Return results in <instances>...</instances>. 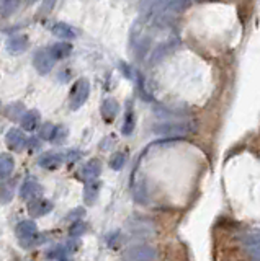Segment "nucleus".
<instances>
[{
    "label": "nucleus",
    "mask_w": 260,
    "mask_h": 261,
    "mask_svg": "<svg viewBox=\"0 0 260 261\" xmlns=\"http://www.w3.org/2000/svg\"><path fill=\"white\" fill-rule=\"evenodd\" d=\"M157 258V250L151 245H133L121 253L123 261H154Z\"/></svg>",
    "instance_id": "f257e3e1"
},
{
    "label": "nucleus",
    "mask_w": 260,
    "mask_h": 261,
    "mask_svg": "<svg viewBox=\"0 0 260 261\" xmlns=\"http://www.w3.org/2000/svg\"><path fill=\"white\" fill-rule=\"evenodd\" d=\"M88 93H90V83H88V80L79 79L77 82L72 85V90H70V95H69L70 110H79V108L87 101Z\"/></svg>",
    "instance_id": "f03ea898"
},
{
    "label": "nucleus",
    "mask_w": 260,
    "mask_h": 261,
    "mask_svg": "<svg viewBox=\"0 0 260 261\" xmlns=\"http://www.w3.org/2000/svg\"><path fill=\"white\" fill-rule=\"evenodd\" d=\"M17 237H18L20 244L23 246H28L36 240L38 237V226L35 220H21V222L15 228Z\"/></svg>",
    "instance_id": "7ed1b4c3"
},
{
    "label": "nucleus",
    "mask_w": 260,
    "mask_h": 261,
    "mask_svg": "<svg viewBox=\"0 0 260 261\" xmlns=\"http://www.w3.org/2000/svg\"><path fill=\"white\" fill-rule=\"evenodd\" d=\"M126 233L128 237L133 238H149L156 235V228L147 220H133V222H128Z\"/></svg>",
    "instance_id": "20e7f679"
},
{
    "label": "nucleus",
    "mask_w": 260,
    "mask_h": 261,
    "mask_svg": "<svg viewBox=\"0 0 260 261\" xmlns=\"http://www.w3.org/2000/svg\"><path fill=\"white\" fill-rule=\"evenodd\" d=\"M33 62H35L36 70L39 72V74L44 75V74H49V72H51V69L56 64V59L52 57L49 48H46V49H41V51H38L36 54H35Z\"/></svg>",
    "instance_id": "39448f33"
},
{
    "label": "nucleus",
    "mask_w": 260,
    "mask_h": 261,
    "mask_svg": "<svg viewBox=\"0 0 260 261\" xmlns=\"http://www.w3.org/2000/svg\"><path fill=\"white\" fill-rule=\"evenodd\" d=\"M52 202L48 199H43V197H35L28 202V212L31 217H43V215L49 214L52 211Z\"/></svg>",
    "instance_id": "423d86ee"
},
{
    "label": "nucleus",
    "mask_w": 260,
    "mask_h": 261,
    "mask_svg": "<svg viewBox=\"0 0 260 261\" xmlns=\"http://www.w3.org/2000/svg\"><path fill=\"white\" fill-rule=\"evenodd\" d=\"M100 173H102L100 160L92 159V160H88L87 163H85L82 168L79 170L77 177L82 179V181H90V179H97L98 177H100Z\"/></svg>",
    "instance_id": "0eeeda50"
},
{
    "label": "nucleus",
    "mask_w": 260,
    "mask_h": 261,
    "mask_svg": "<svg viewBox=\"0 0 260 261\" xmlns=\"http://www.w3.org/2000/svg\"><path fill=\"white\" fill-rule=\"evenodd\" d=\"M39 195H41V186H39V183L35 178H28L23 184H21V188H20L21 199L31 201V199H35V197H38Z\"/></svg>",
    "instance_id": "6e6552de"
},
{
    "label": "nucleus",
    "mask_w": 260,
    "mask_h": 261,
    "mask_svg": "<svg viewBox=\"0 0 260 261\" xmlns=\"http://www.w3.org/2000/svg\"><path fill=\"white\" fill-rule=\"evenodd\" d=\"M28 38L25 34H15L12 38H8V41L5 43V49L10 54H21L28 49Z\"/></svg>",
    "instance_id": "1a4fd4ad"
},
{
    "label": "nucleus",
    "mask_w": 260,
    "mask_h": 261,
    "mask_svg": "<svg viewBox=\"0 0 260 261\" xmlns=\"http://www.w3.org/2000/svg\"><path fill=\"white\" fill-rule=\"evenodd\" d=\"M62 162H64L62 154H57V152H46V154L39 157L38 163L39 166H43V168L46 170H56L62 165Z\"/></svg>",
    "instance_id": "9d476101"
},
{
    "label": "nucleus",
    "mask_w": 260,
    "mask_h": 261,
    "mask_svg": "<svg viewBox=\"0 0 260 261\" xmlns=\"http://www.w3.org/2000/svg\"><path fill=\"white\" fill-rule=\"evenodd\" d=\"M100 186L102 183L97 179H90V181H85V188H84V201L85 204L92 206L93 202L97 201L98 195H100Z\"/></svg>",
    "instance_id": "9b49d317"
},
{
    "label": "nucleus",
    "mask_w": 260,
    "mask_h": 261,
    "mask_svg": "<svg viewBox=\"0 0 260 261\" xmlns=\"http://www.w3.org/2000/svg\"><path fill=\"white\" fill-rule=\"evenodd\" d=\"M5 141H7V146L10 147L12 150H20V148L25 146L26 137H25L23 130H20V129H10V130L7 132V136H5Z\"/></svg>",
    "instance_id": "f8f14e48"
},
{
    "label": "nucleus",
    "mask_w": 260,
    "mask_h": 261,
    "mask_svg": "<svg viewBox=\"0 0 260 261\" xmlns=\"http://www.w3.org/2000/svg\"><path fill=\"white\" fill-rule=\"evenodd\" d=\"M100 111H102L103 119L111 123V121H113L120 113V105H118V101L113 100V98H106V100L103 101Z\"/></svg>",
    "instance_id": "ddd939ff"
},
{
    "label": "nucleus",
    "mask_w": 260,
    "mask_h": 261,
    "mask_svg": "<svg viewBox=\"0 0 260 261\" xmlns=\"http://www.w3.org/2000/svg\"><path fill=\"white\" fill-rule=\"evenodd\" d=\"M20 123H21V128L25 130H35L38 128V123H39V113L36 110L25 111L20 119Z\"/></svg>",
    "instance_id": "4468645a"
},
{
    "label": "nucleus",
    "mask_w": 260,
    "mask_h": 261,
    "mask_svg": "<svg viewBox=\"0 0 260 261\" xmlns=\"http://www.w3.org/2000/svg\"><path fill=\"white\" fill-rule=\"evenodd\" d=\"M244 245H245V250H247L249 256L252 258V261H259V235L257 233L245 235Z\"/></svg>",
    "instance_id": "2eb2a0df"
},
{
    "label": "nucleus",
    "mask_w": 260,
    "mask_h": 261,
    "mask_svg": "<svg viewBox=\"0 0 260 261\" xmlns=\"http://www.w3.org/2000/svg\"><path fill=\"white\" fill-rule=\"evenodd\" d=\"M51 31H52V34H54V36H57V38H62V39H74L75 38V31L66 23L52 25Z\"/></svg>",
    "instance_id": "dca6fc26"
},
{
    "label": "nucleus",
    "mask_w": 260,
    "mask_h": 261,
    "mask_svg": "<svg viewBox=\"0 0 260 261\" xmlns=\"http://www.w3.org/2000/svg\"><path fill=\"white\" fill-rule=\"evenodd\" d=\"M49 51H51L52 57H54L56 61H59V59H64V57H67L72 52V46H70L69 43H56L54 46L49 48Z\"/></svg>",
    "instance_id": "f3484780"
},
{
    "label": "nucleus",
    "mask_w": 260,
    "mask_h": 261,
    "mask_svg": "<svg viewBox=\"0 0 260 261\" xmlns=\"http://www.w3.org/2000/svg\"><path fill=\"white\" fill-rule=\"evenodd\" d=\"M13 166H15V162H13L12 155L8 154L0 155V178L10 177L13 172Z\"/></svg>",
    "instance_id": "a211bd4d"
},
{
    "label": "nucleus",
    "mask_w": 260,
    "mask_h": 261,
    "mask_svg": "<svg viewBox=\"0 0 260 261\" xmlns=\"http://www.w3.org/2000/svg\"><path fill=\"white\" fill-rule=\"evenodd\" d=\"M23 113H25V106H23V103H20V101L12 103V105H8L5 108V116L12 121H20Z\"/></svg>",
    "instance_id": "6ab92c4d"
},
{
    "label": "nucleus",
    "mask_w": 260,
    "mask_h": 261,
    "mask_svg": "<svg viewBox=\"0 0 260 261\" xmlns=\"http://www.w3.org/2000/svg\"><path fill=\"white\" fill-rule=\"evenodd\" d=\"M159 134H167V136H175V134H183L187 132V126L185 124H160L157 126Z\"/></svg>",
    "instance_id": "aec40b11"
},
{
    "label": "nucleus",
    "mask_w": 260,
    "mask_h": 261,
    "mask_svg": "<svg viewBox=\"0 0 260 261\" xmlns=\"http://www.w3.org/2000/svg\"><path fill=\"white\" fill-rule=\"evenodd\" d=\"M67 136H69V130H67L64 126H54V128H52V132H51V137H49V142L59 146V144L66 141Z\"/></svg>",
    "instance_id": "412c9836"
},
{
    "label": "nucleus",
    "mask_w": 260,
    "mask_h": 261,
    "mask_svg": "<svg viewBox=\"0 0 260 261\" xmlns=\"http://www.w3.org/2000/svg\"><path fill=\"white\" fill-rule=\"evenodd\" d=\"M18 7V0H0V15L10 16Z\"/></svg>",
    "instance_id": "4be33fe9"
},
{
    "label": "nucleus",
    "mask_w": 260,
    "mask_h": 261,
    "mask_svg": "<svg viewBox=\"0 0 260 261\" xmlns=\"http://www.w3.org/2000/svg\"><path fill=\"white\" fill-rule=\"evenodd\" d=\"M85 232H87V224H85L84 220H75V222H72V226H70V228H69V235L72 238L82 237Z\"/></svg>",
    "instance_id": "5701e85b"
},
{
    "label": "nucleus",
    "mask_w": 260,
    "mask_h": 261,
    "mask_svg": "<svg viewBox=\"0 0 260 261\" xmlns=\"http://www.w3.org/2000/svg\"><path fill=\"white\" fill-rule=\"evenodd\" d=\"M134 129V113L131 110L126 113V118H124V123H123V129H121V132L124 134V136H129V134L133 132Z\"/></svg>",
    "instance_id": "b1692460"
},
{
    "label": "nucleus",
    "mask_w": 260,
    "mask_h": 261,
    "mask_svg": "<svg viewBox=\"0 0 260 261\" xmlns=\"http://www.w3.org/2000/svg\"><path fill=\"white\" fill-rule=\"evenodd\" d=\"M126 163V155L123 154V152H118V154H115L113 157L110 159V166L113 170H121Z\"/></svg>",
    "instance_id": "393cba45"
},
{
    "label": "nucleus",
    "mask_w": 260,
    "mask_h": 261,
    "mask_svg": "<svg viewBox=\"0 0 260 261\" xmlns=\"http://www.w3.org/2000/svg\"><path fill=\"white\" fill-rule=\"evenodd\" d=\"M52 126L51 123H44L41 128H39V137L43 139V141H49V137H51V132H52Z\"/></svg>",
    "instance_id": "a878e982"
},
{
    "label": "nucleus",
    "mask_w": 260,
    "mask_h": 261,
    "mask_svg": "<svg viewBox=\"0 0 260 261\" xmlns=\"http://www.w3.org/2000/svg\"><path fill=\"white\" fill-rule=\"evenodd\" d=\"M85 215V209L84 208H77V209H74L72 212H69L66 215V219L67 220H70V222H75V220H80Z\"/></svg>",
    "instance_id": "bb28decb"
},
{
    "label": "nucleus",
    "mask_w": 260,
    "mask_h": 261,
    "mask_svg": "<svg viewBox=\"0 0 260 261\" xmlns=\"http://www.w3.org/2000/svg\"><path fill=\"white\" fill-rule=\"evenodd\" d=\"M49 258H56V260H59V258H62V256H67V250L64 248V246H61V245H57V246H54L51 251H49Z\"/></svg>",
    "instance_id": "cd10ccee"
},
{
    "label": "nucleus",
    "mask_w": 260,
    "mask_h": 261,
    "mask_svg": "<svg viewBox=\"0 0 260 261\" xmlns=\"http://www.w3.org/2000/svg\"><path fill=\"white\" fill-rule=\"evenodd\" d=\"M62 159L66 162H75L77 159H80V152L77 150H67L64 155H62Z\"/></svg>",
    "instance_id": "c85d7f7f"
},
{
    "label": "nucleus",
    "mask_w": 260,
    "mask_h": 261,
    "mask_svg": "<svg viewBox=\"0 0 260 261\" xmlns=\"http://www.w3.org/2000/svg\"><path fill=\"white\" fill-rule=\"evenodd\" d=\"M38 144H39V141L36 137H30V139H26V141H25V146L28 148H36Z\"/></svg>",
    "instance_id": "c756f323"
},
{
    "label": "nucleus",
    "mask_w": 260,
    "mask_h": 261,
    "mask_svg": "<svg viewBox=\"0 0 260 261\" xmlns=\"http://www.w3.org/2000/svg\"><path fill=\"white\" fill-rule=\"evenodd\" d=\"M56 3V0H44V12H49V8Z\"/></svg>",
    "instance_id": "7c9ffc66"
},
{
    "label": "nucleus",
    "mask_w": 260,
    "mask_h": 261,
    "mask_svg": "<svg viewBox=\"0 0 260 261\" xmlns=\"http://www.w3.org/2000/svg\"><path fill=\"white\" fill-rule=\"evenodd\" d=\"M57 261H72V260H70V258H67V256H62V258H59Z\"/></svg>",
    "instance_id": "2f4dec72"
},
{
    "label": "nucleus",
    "mask_w": 260,
    "mask_h": 261,
    "mask_svg": "<svg viewBox=\"0 0 260 261\" xmlns=\"http://www.w3.org/2000/svg\"><path fill=\"white\" fill-rule=\"evenodd\" d=\"M28 3H35V2H38V0H26Z\"/></svg>",
    "instance_id": "473e14b6"
}]
</instances>
